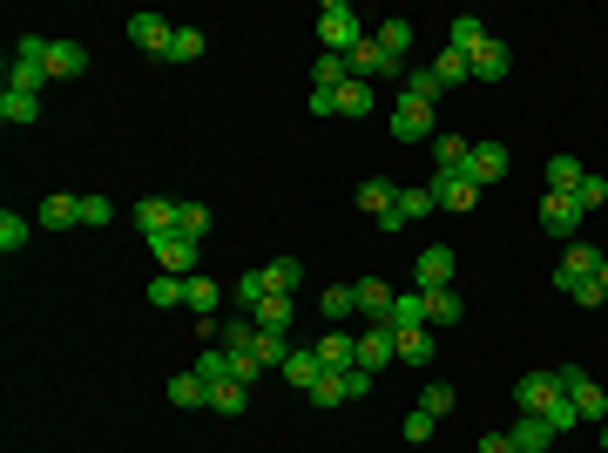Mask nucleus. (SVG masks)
<instances>
[{"label": "nucleus", "instance_id": "nucleus-1", "mask_svg": "<svg viewBox=\"0 0 608 453\" xmlns=\"http://www.w3.org/2000/svg\"><path fill=\"white\" fill-rule=\"evenodd\" d=\"M318 41H325V55H352V48L365 41L359 14H352L345 0H325V7H318Z\"/></svg>", "mask_w": 608, "mask_h": 453}, {"label": "nucleus", "instance_id": "nucleus-2", "mask_svg": "<svg viewBox=\"0 0 608 453\" xmlns=\"http://www.w3.org/2000/svg\"><path fill=\"white\" fill-rule=\"evenodd\" d=\"M149 251H156V264H163L169 278H196V237H183V230H156Z\"/></svg>", "mask_w": 608, "mask_h": 453}, {"label": "nucleus", "instance_id": "nucleus-3", "mask_svg": "<svg viewBox=\"0 0 608 453\" xmlns=\"http://www.w3.org/2000/svg\"><path fill=\"white\" fill-rule=\"evenodd\" d=\"M595 271H602V251H595V244H568L561 271H554V291H568V298H575V284H588Z\"/></svg>", "mask_w": 608, "mask_h": 453}, {"label": "nucleus", "instance_id": "nucleus-4", "mask_svg": "<svg viewBox=\"0 0 608 453\" xmlns=\"http://www.w3.org/2000/svg\"><path fill=\"white\" fill-rule=\"evenodd\" d=\"M392 136L399 142H426L433 136V109L413 102V95H399V102H392Z\"/></svg>", "mask_w": 608, "mask_h": 453}, {"label": "nucleus", "instance_id": "nucleus-5", "mask_svg": "<svg viewBox=\"0 0 608 453\" xmlns=\"http://www.w3.org/2000/svg\"><path fill=\"white\" fill-rule=\"evenodd\" d=\"M554 399H568V393H561V379H554V372H527L521 386H514V406H521V413H548Z\"/></svg>", "mask_w": 608, "mask_h": 453}, {"label": "nucleus", "instance_id": "nucleus-6", "mask_svg": "<svg viewBox=\"0 0 608 453\" xmlns=\"http://www.w3.org/2000/svg\"><path fill=\"white\" fill-rule=\"evenodd\" d=\"M413 284L419 291H446V284H453V251H446V244H426L419 264H413Z\"/></svg>", "mask_w": 608, "mask_h": 453}, {"label": "nucleus", "instance_id": "nucleus-7", "mask_svg": "<svg viewBox=\"0 0 608 453\" xmlns=\"http://www.w3.org/2000/svg\"><path fill=\"white\" fill-rule=\"evenodd\" d=\"M467 68H473V82H500V75L514 68V55H507V41H494V34H487V41L467 55Z\"/></svg>", "mask_w": 608, "mask_h": 453}, {"label": "nucleus", "instance_id": "nucleus-8", "mask_svg": "<svg viewBox=\"0 0 608 453\" xmlns=\"http://www.w3.org/2000/svg\"><path fill=\"white\" fill-rule=\"evenodd\" d=\"M88 75V48L82 41H48V82H75Z\"/></svg>", "mask_w": 608, "mask_h": 453}, {"label": "nucleus", "instance_id": "nucleus-9", "mask_svg": "<svg viewBox=\"0 0 608 453\" xmlns=\"http://www.w3.org/2000/svg\"><path fill=\"white\" fill-rule=\"evenodd\" d=\"M507 176V149L500 142H473V156H467V183L480 190V183H500Z\"/></svg>", "mask_w": 608, "mask_h": 453}, {"label": "nucleus", "instance_id": "nucleus-10", "mask_svg": "<svg viewBox=\"0 0 608 453\" xmlns=\"http://www.w3.org/2000/svg\"><path fill=\"white\" fill-rule=\"evenodd\" d=\"M129 41H136V48H149V55H169L176 28H169L163 14H129Z\"/></svg>", "mask_w": 608, "mask_h": 453}, {"label": "nucleus", "instance_id": "nucleus-11", "mask_svg": "<svg viewBox=\"0 0 608 453\" xmlns=\"http://www.w3.org/2000/svg\"><path fill=\"white\" fill-rule=\"evenodd\" d=\"M581 217H588V210H581L575 197H541V224H548V237H575Z\"/></svg>", "mask_w": 608, "mask_h": 453}, {"label": "nucleus", "instance_id": "nucleus-12", "mask_svg": "<svg viewBox=\"0 0 608 453\" xmlns=\"http://www.w3.org/2000/svg\"><path fill=\"white\" fill-rule=\"evenodd\" d=\"M392 298H399V291H392L386 278H359V312L372 318V325H392Z\"/></svg>", "mask_w": 608, "mask_h": 453}, {"label": "nucleus", "instance_id": "nucleus-13", "mask_svg": "<svg viewBox=\"0 0 608 453\" xmlns=\"http://www.w3.org/2000/svg\"><path fill=\"white\" fill-rule=\"evenodd\" d=\"M284 379H291L298 393H311V386L325 379V359H318V345H298V352L284 359Z\"/></svg>", "mask_w": 608, "mask_h": 453}, {"label": "nucleus", "instance_id": "nucleus-14", "mask_svg": "<svg viewBox=\"0 0 608 453\" xmlns=\"http://www.w3.org/2000/svg\"><path fill=\"white\" fill-rule=\"evenodd\" d=\"M467 156H473V142L460 136V129H440V136H433V163H440V176L467 170Z\"/></svg>", "mask_w": 608, "mask_h": 453}, {"label": "nucleus", "instance_id": "nucleus-15", "mask_svg": "<svg viewBox=\"0 0 608 453\" xmlns=\"http://www.w3.org/2000/svg\"><path fill=\"white\" fill-rule=\"evenodd\" d=\"M183 305H190L196 318H217V305H223V284L196 271V278H183Z\"/></svg>", "mask_w": 608, "mask_h": 453}, {"label": "nucleus", "instance_id": "nucleus-16", "mask_svg": "<svg viewBox=\"0 0 608 453\" xmlns=\"http://www.w3.org/2000/svg\"><path fill=\"white\" fill-rule=\"evenodd\" d=\"M433 203H440V210H473V203H480V190L467 183V170H453V176H440V183H433Z\"/></svg>", "mask_w": 608, "mask_h": 453}, {"label": "nucleus", "instance_id": "nucleus-17", "mask_svg": "<svg viewBox=\"0 0 608 453\" xmlns=\"http://www.w3.org/2000/svg\"><path fill=\"white\" fill-rule=\"evenodd\" d=\"M318 359H325V372H352V366H359V339L325 332V339H318Z\"/></svg>", "mask_w": 608, "mask_h": 453}, {"label": "nucleus", "instance_id": "nucleus-18", "mask_svg": "<svg viewBox=\"0 0 608 453\" xmlns=\"http://www.w3.org/2000/svg\"><path fill=\"white\" fill-rule=\"evenodd\" d=\"M392 352H399V339H392V325H372V332L359 339V366H365V372H379V366L392 359Z\"/></svg>", "mask_w": 608, "mask_h": 453}, {"label": "nucleus", "instance_id": "nucleus-19", "mask_svg": "<svg viewBox=\"0 0 608 453\" xmlns=\"http://www.w3.org/2000/svg\"><path fill=\"white\" fill-rule=\"evenodd\" d=\"M514 447H521V453H548L554 447V426L541 420V413H521V420H514Z\"/></svg>", "mask_w": 608, "mask_h": 453}, {"label": "nucleus", "instance_id": "nucleus-20", "mask_svg": "<svg viewBox=\"0 0 608 453\" xmlns=\"http://www.w3.org/2000/svg\"><path fill=\"white\" fill-rule=\"evenodd\" d=\"M467 318V305H460V291L446 284V291H426V325L440 332V325H460Z\"/></svg>", "mask_w": 608, "mask_h": 453}, {"label": "nucleus", "instance_id": "nucleus-21", "mask_svg": "<svg viewBox=\"0 0 608 453\" xmlns=\"http://www.w3.org/2000/svg\"><path fill=\"white\" fill-rule=\"evenodd\" d=\"M136 230H142V237L176 230V203H169V197H142V203H136Z\"/></svg>", "mask_w": 608, "mask_h": 453}, {"label": "nucleus", "instance_id": "nucleus-22", "mask_svg": "<svg viewBox=\"0 0 608 453\" xmlns=\"http://www.w3.org/2000/svg\"><path fill=\"white\" fill-rule=\"evenodd\" d=\"M372 109H379V88H372V82L352 75V82L338 88V115H352V122H359V115H372Z\"/></svg>", "mask_w": 608, "mask_h": 453}, {"label": "nucleus", "instance_id": "nucleus-23", "mask_svg": "<svg viewBox=\"0 0 608 453\" xmlns=\"http://www.w3.org/2000/svg\"><path fill=\"white\" fill-rule=\"evenodd\" d=\"M217 339H223V352H257V318H250V312H230Z\"/></svg>", "mask_w": 608, "mask_h": 453}, {"label": "nucleus", "instance_id": "nucleus-24", "mask_svg": "<svg viewBox=\"0 0 608 453\" xmlns=\"http://www.w3.org/2000/svg\"><path fill=\"white\" fill-rule=\"evenodd\" d=\"M581 176H588V170H581L575 156H548V197H575Z\"/></svg>", "mask_w": 608, "mask_h": 453}, {"label": "nucleus", "instance_id": "nucleus-25", "mask_svg": "<svg viewBox=\"0 0 608 453\" xmlns=\"http://www.w3.org/2000/svg\"><path fill=\"white\" fill-rule=\"evenodd\" d=\"M480 41H487V21H480V14H460V21L446 28V48H453V55H473Z\"/></svg>", "mask_w": 608, "mask_h": 453}, {"label": "nucleus", "instance_id": "nucleus-26", "mask_svg": "<svg viewBox=\"0 0 608 453\" xmlns=\"http://www.w3.org/2000/svg\"><path fill=\"white\" fill-rule=\"evenodd\" d=\"M372 41H379L392 61H406V55H413V21H399V14H392V21H379V34H372Z\"/></svg>", "mask_w": 608, "mask_h": 453}, {"label": "nucleus", "instance_id": "nucleus-27", "mask_svg": "<svg viewBox=\"0 0 608 453\" xmlns=\"http://www.w3.org/2000/svg\"><path fill=\"white\" fill-rule=\"evenodd\" d=\"M413 325H426V291H399L392 298V332H413Z\"/></svg>", "mask_w": 608, "mask_h": 453}, {"label": "nucleus", "instance_id": "nucleus-28", "mask_svg": "<svg viewBox=\"0 0 608 453\" xmlns=\"http://www.w3.org/2000/svg\"><path fill=\"white\" fill-rule=\"evenodd\" d=\"M392 339H399V359H406V366H426V359H433V325H413V332H392Z\"/></svg>", "mask_w": 608, "mask_h": 453}, {"label": "nucleus", "instance_id": "nucleus-29", "mask_svg": "<svg viewBox=\"0 0 608 453\" xmlns=\"http://www.w3.org/2000/svg\"><path fill=\"white\" fill-rule=\"evenodd\" d=\"M250 318H257V332H291V298H284V291H271V298H264Z\"/></svg>", "mask_w": 608, "mask_h": 453}, {"label": "nucleus", "instance_id": "nucleus-30", "mask_svg": "<svg viewBox=\"0 0 608 453\" xmlns=\"http://www.w3.org/2000/svg\"><path fill=\"white\" fill-rule=\"evenodd\" d=\"M82 224V197H48L41 203V230H68Z\"/></svg>", "mask_w": 608, "mask_h": 453}, {"label": "nucleus", "instance_id": "nucleus-31", "mask_svg": "<svg viewBox=\"0 0 608 453\" xmlns=\"http://www.w3.org/2000/svg\"><path fill=\"white\" fill-rule=\"evenodd\" d=\"M568 399H575V413H581V420H595V426L608 420V393H602V386H595V379H581V386H575V393H568Z\"/></svg>", "mask_w": 608, "mask_h": 453}, {"label": "nucleus", "instance_id": "nucleus-32", "mask_svg": "<svg viewBox=\"0 0 608 453\" xmlns=\"http://www.w3.org/2000/svg\"><path fill=\"white\" fill-rule=\"evenodd\" d=\"M433 75H440V88H460V82H473V68H467V55H453V48H440V55L426 61Z\"/></svg>", "mask_w": 608, "mask_h": 453}, {"label": "nucleus", "instance_id": "nucleus-33", "mask_svg": "<svg viewBox=\"0 0 608 453\" xmlns=\"http://www.w3.org/2000/svg\"><path fill=\"white\" fill-rule=\"evenodd\" d=\"M0 115H7L14 129H28L34 115H41V95H21V88H7V95H0Z\"/></svg>", "mask_w": 608, "mask_h": 453}, {"label": "nucleus", "instance_id": "nucleus-34", "mask_svg": "<svg viewBox=\"0 0 608 453\" xmlns=\"http://www.w3.org/2000/svg\"><path fill=\"white\" fill-rule=\"evenodd\" d=\"M318 305H325V318H332V325H345V318L359 312V284H332Z\"/></svg>", "mask_w": 608, "mask_h": 453}, {"label": "nucleus", "instance_id": "nucleus-35", "mask_svg": "<svg viewBox=\"0 0 608 453\" xmlns=\"http://www.w3.org/2000/svg\"><path fill=\"white\" fill-rule=\"evenodd\" d=\"M264 284L291 298V291H298V284H304V264H298V257H277V264H264Z\"/></svg>", "mask_w": 608, "mask_h": 453}, {"label": "nucleus", "instance_id": "nucleus-36", "mask_svg": "<svg viewBox=\"0 0 608 453\" xmlns=\"http://www.w3.org/2000/svg\"><path fill=\"white\" fill-rule=\"evenodd\" d=\"M210 406H217L223 420H237V413L250 406V386H237V379H223V386H210Z\"/></svg>", "mask_w": 608, "mask_h": 453}, {"label": "nucleus", "instance_id": "nucleus-37", "mask_svg": "<svg viewBox=\"0 0 608 453\" xmlns=\"http://www.w3.org/2000/svg\"><path fill=\"white\" fill-rule=\"evenodd\" d=\"M392 203H399V190H392V183H379V176H372V183H359V210H365V217H386Z\"/></svg>", "mask_w": 608, "mask_h": 453}, {"label": "nucleus", "instance_id": "nucleus-38", "mask_svg": "<svg viewBox=\"0 0 608 453\" xmlns=\"http://www.w3.org/2000/svg\"><path fill=\"white\" fill-rule=\"evenodd\" d=\"M7 88H21V95H41V88H48V68H41V61H14V68H7Z\"/></svg>", "mask_w": 608, "mask_h": 453}, {"label": "nucleus", "instance_id": "nucleus-39", "mask_svg": "<svg viewBox=\"0 0 608 453\" xmlns=\"http://www.w3.org/2000/svg\"><path fill=\"white\" fill-rule=\"evenodd\" d=\"M406 95H413V102H426V109H433V102H440L446 88H440V75H433V68H406Z\"/></svg>", "mask_w": 608, "mask_h": 453}, {"label": "nucleus", "instance_id": "nucleus-40", "mask_svg": "<svg viewBox=\"0 0 608 453\" xmlns=\"http://www.w3.org/2000/svg\"><path fill=\"white\" fill-rule=\"evenodd\" d=\"M169 399H176V406H210V386H203L196 372H176V379H169Z\"/></svg>", "mask_w": 608, "mask_h": 453}, {"label": "nucleus", "instance_id": "nucleus-41", "mask_svg": "<svg viewBox=\"0 0 608 453\" xmlns=\"http://www.w3.org/2000/svg\"><path fill=\"white\" fill-rule=\"evenodd\" d=\"M190 372L203 379V386H223V379H230V352H223V345H210V352H203Z\"/></svg>", "mask_w": 608, "mask_h": 453}, {"label": "nucleus", "instance_id": "nucleus-42", "mask_svg": "<svg viewBox=\"0 0 608 453\" xmlns=\"http://www.w3.org/2000/svg\"><path fill=\"white\" fill-rule=\"evenodd\" d=\"M28 237H34V224H28V217H14V210H0V251L14 257V251H21V244H28Z\"/></svg>", "mask_w": 608, "mask_h": 453}, {"label": "nucleus", "instance_id": "nucleus-43", "mask_svg": "<svg viewBox=\"0 0 608 453\" xmlns=\"http://www.w3.org/2000/svg\"><path fill=\"white\" fill-rule=\"evenodd\" d=\"M392 210H399V224H419V217H426V210H440V203H433V190H399Z\"/></svg>", "mask_w": 608, "mask_h": 453}, {"label": "nucleus", "instance_id": "nucleus-44", "mask_svg": "<svg viewBox=\"0 0 608 453\" xmlns=\"http://www.w3.org/2000/svg\"><path fill=\"white\" fill-rule=\"evenodd\" d=\"M311 75H318V88H345V82H352V61H345V55H318Z\"/></svg>", "mask_w": 608, "mask_h": 453}, {"label": "nucleus", "instance_id": "nucleus-45", "mask_svg": "<svg viewBox=\"0 0 608 453\" xmlns=\"http://www.w3.org/2000/svg\"><path fill=\"white\" fill-rule=\"evenodd\" d=\"M176 230L183 237H210V210L203 203H176Z\"/></svg>", "mask_w": 608, "mask_h": 453}, {"label": "nucleus", "instance_id": "nucleus-46", "mask_svg": "<svg viewBox=\"0 0 608 453\" xmlns=\"http://www.w3.org/2000/svg\"><path fill=\"white\" fill-rule=\"evenodd\" d=\"M203 48H210V41H203L196 28H176V41H169V55H163V61H196Z\"/></svg>", "mask_w": 608, "mask_h": 453}, {"label": "nucleus", "instance_id": "nucleus-47", "mask_svg": "<svg viewBox=\"0 0 608 453\" xmlns=\"http://www.w3.org/2000/svg\"><path fill=\"white\" fill-rule=\"evenodd\" d=\"M541 420H548V426H554V440H561V433H575V426H581V413H575V399H554Z\"/></svg>", "mask_w": 608, "mask_h": 453}, {"label": "nucleus", "instance_id": "nucleus-48", "mask_svg": "<svg viewBox=\"0 0 608 453\" xmlns=\"http://www.w3.org/2000/svg\"><path fill=\"white\" fill-rule=\"evenodd\" d=\"M149 305H156V312H169V305H183V278H169V271H163V278L149 284Z\"/></svg>", "mask_w": 608, "mask_h": 453}, {"label": "nucleus", "instance_id": "nucleus-49", "mask_svg": "<svg viewBox=\"0 0 608 453\" xmlns=\"http://www.w3.org/2000/svg\"><path fill=\"white\" fill-rule=\"evenodd\" d=\"M304 399H311V406H338V399H345V372H325V379H318Z\"/></svg>", "mask_w": 608, "mask_h": 453}, {"label": "nucleus", "instance_id": "nucleus-50", "mask_svg": "<svg viewBox=\"0 0 608 453\" xmlns=\"http://www.w3.org/2000/svg\"><path fill=\"white\" fill-rule=\"evenodd\" d=\"M257 359H264V366H284V359H291L284 332H257Z\"/></svg>", "mask_w": 608, "mask_h": 453}, {"label": "nucleus", "instance_id": "nucleus-51", "mask_svg": "<svg viewBox=\"0 0 608 453\" xmlns=\"http://www.w3.org/2000/svg\"><path fill=\"white\" fill-rule=\"evenodd\" d=\"M433 426H440V420H433V413H419V406H413V413H406V426H399V433H406V440H413V447H426V440H433Z\"/></svg>", "mask_w": 608, "mask_h": 453}, {"label": "nucleus", "instance_id": "nucleus-52", "mask_svg": "<svg viewBox=\"0 0 608 453\" xmlns=\"http://www.w3.org/2000/svg\"><path fill=\"white\" fill-rule=\"evenodd\" d=\"M419 413H433V420L453 413V386H426V393H419Z\"/></svg>", "mask_w": 608, "mask_h": 453}, {"label": "nucleus", "instance_id": "nucleus-53", "mask_svg": "<svg viewBox=\"0 0 608 453\" xmlns=\"http://www.w3.org/2000/svg\"><path fill=\"white\" fill-rule=\"evenodd\" d=\"M575 203H581V210H602V203H608V183H602V176H581Z\"/></svg>", "mask_w": 608, "mask_h": 453}, {"label": "nucleus", "instance_id": "nucleus-54", "mask_svg": "<svg viewBox=\"0 0 608 453\" xmlns=\"http://www.w3.org/2000/svg\"><path fill=\"white\" fill-rule=\"evenodd\" d=\"M257 372H264V359H257V352H230V379H237V386H250Z\"/></svg>", "mask_w": 608, "mask_h": 453}, {"label": "nucleus", "instance_id": "nucleus-55", "mask_svg": "<svg viewBox=\"0 0 608 453\" xmlns=\"http://www.w3.org/2000/svg\"><path fill=\"white\" fill-rule=\"evenodd\" d=\"M109 217H115L109 197H82V224H109Z\"/></svg>", "mask_w": 608, "mask_h": 453}, {"label": "nucleus", "instance_id": "nucleus-56", "mask_svg": "<svg viewBox=\"0 0 608 453\" xmlns=\"http://www.w3.org/2000/svg\"><path fill=\"white\" fill-rule=\"evenodd\" d=\"M365 393H372V372L352 366V372H345V399H365Z\"/></svg>", "mask_w": 608, "mask_h": 453}, {"label": "nucleus", "instance_id": "nucleus-57", "mask_svg": "<svg viewBox=\"0 0 608 453\" xmlns=\"http://www.w3.org/2000/svg\"><path fill=\"white\" fill-rule=\"evenodd\" d=\"M311 115H338V88H311Z\"/></svg>", "mask_w": 608, "mask_h": 453}, {"label": "nucleus", "instance_id": "nucleus-58", "mask_svg": "<svg viewBox=\"0 0 608 453\" xmlns=\"http://www.w3.org/2000/svg\"><path fill=\"white\" fill-rule=\"evenodd\" d=\"M473 453H521V447H514V433H487V440H480Z\"/></svg>", "mask_w": 608, "mask_h": 453}, {"label": "nucleus", "instance_id": "nucleus-59", "mask_svg": "<svg viewBox=\"0 0 608 453\" xmlns=\"http://www.w3.org/2000/svg\"><path fill=\"white\" fill-rule=\"evenodd\" d=\"M595 284H602V291H608V257H602V271H595Z\"/></svg>", "mask_w": 608, "mask_h": 453}, {"label": "nucleus", "instance_id": "nucleus-60", "mask_svg": "<svg viewBox=\"0 0 608 453\" xmlns=\"http://www.w3.org/2000/svg\"><path fill=\"white\" fill-rule=\"evenodd\" d=\"M595 453H608V420H602V447H595Z\"/></svg>", "mask_w": 608, "mask_h": 453}]
</instances>
